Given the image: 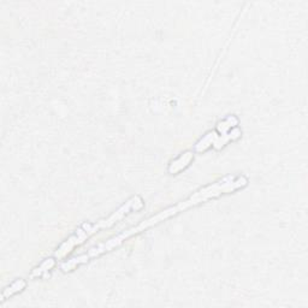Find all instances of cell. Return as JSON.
<instances>
[{
    "instance_id": "obj_1",
    "label": "cell",
    "mask_w": 308,
    "mask_h": 308,
    "mask_svg": "<svg viewBox=\"0 0 308 308\" xmlns=\"http://www.w3.org/2000/svg\"><path fill=\"white\" fill-rule=\"evenodd\" d=\"M247 183H248V181H247V178L243 177V176H241V177H237V178H235L234 176H226V177L223 178L222 181L213 184V186L206 187V188L199 190L197 193L194 194V196L189 197L187 201H183V202H181V204L176 205V206L171 207V209L163 211V212H160L159 214L154 215V217L151 218V219L141 223L140 225H138V226H135V228L130 229V230L125 231V233L122 234V235H118V236H116V237L111 238L109 242H107V243H102V244H99V246L94 247V248H92L91 251L87 253V254L80 255V257L73 258V259L70 260V261L64 262V264L62 265V270L65 271V272H68V271H72L73 268L77 267L78 265L84 264V262H87L88 260L99 257V255L104 254V253L112 251L115 247H118L123 241H125V238H128V237H130V236L135 235V234L140 233V231L144 230V229L149 228V226H152L154 224H158L159 222H163L164 219H167V218L177 214L178 212H183L184 210L190 209L191 206H195V205L201 204L202 201H206V200L211 199V197L219 196V195H222V194L230 193V191L236 190V189L243 188V187L247 186Z\"/></svg>"
},
{
    "instance_id": "obj_2",
    "label": "cell",
    "mask_w": 308,
    "mask_h": 308,
    "mask_svg": "<svg viewBox=\"0 0 308 308\" xmlns=\"http://www.w3.org/2000/svg\"><path fill=\"white\" fill-rule=\"evenodd\" d=\"M142 207H143V202H142V200L139 196H135L131 200H129L125 205H123V206L120 207V209L118 210L115 214H112L111 217L107 218L106 220L99 222L98 224H95V225L84 224L82 228L78 229L77 233H76L75 235L71 236L69 239H67V242H64V243L59 247V249H58L56 253V257L57 258L64 257L65 254H68V253L71 252V249H72L73 247L82 243L84 239L88 237V236H91L92 234L96 233L99 229L111 226L112 224H115L118 219H120L123 215H125L126 213H130L131 210L138 211V210H141Z\"/></svg>"
},
{
    "instance_id": "obj_3",
    "label": "cell",
    "mask_w": 308,
    "mask_h": 308,
    "mask_svg": "<svg viewBox=\"0 0 308 308\" xmlns=\"http://www.w3.org/2000/svg\"><path fill=\"white\" fill-rule=\"evenodd\" d=\"M191 160H193V154H191L190 152H186V153L181 155L178 159L173 160V162L171 163L170 167H168V172L170 173L180 172V171L184 170V168L188 166L189 163H190Z\"/></svg>"
},
{
    "instance_id": "obj_4",
    "label": "cell",
    "mask_w": 308,
    "mask_h": 308,
    "mask_svg": "<svg viewBox=\"0 0 308 308\" xmlns=\"http://www.w3.org/2000/svg\"><path fill=\"white\" fill-rule=\"evenodd\" d=\"M25 285H27V284H25V282L23 280H17L16 282H14L11 285L7 286V288L4 290V293H2V299H5V297H7V296H11V295L18 293V291L23 290V289L25 288Z\"/></svg>"
},
{
    "instance_id": "obj_5",
    "label": "cell",
    "mask_w": 308,
    "mask_h": 308,
    "mask_svg": "<svg viewBox=\"0 0 308 308\" xmlns=\"http://www.w3.org/2000/svg\"><path fill=\"white\" fill-rule=\"evenodd\" d=\"M54 265V260L53 259H46V261L42 262V264L38 268H35L33 273H31V277H38V276H41L45 271L51 270L52 266Z\"/></svg>"
}]
</instances>
